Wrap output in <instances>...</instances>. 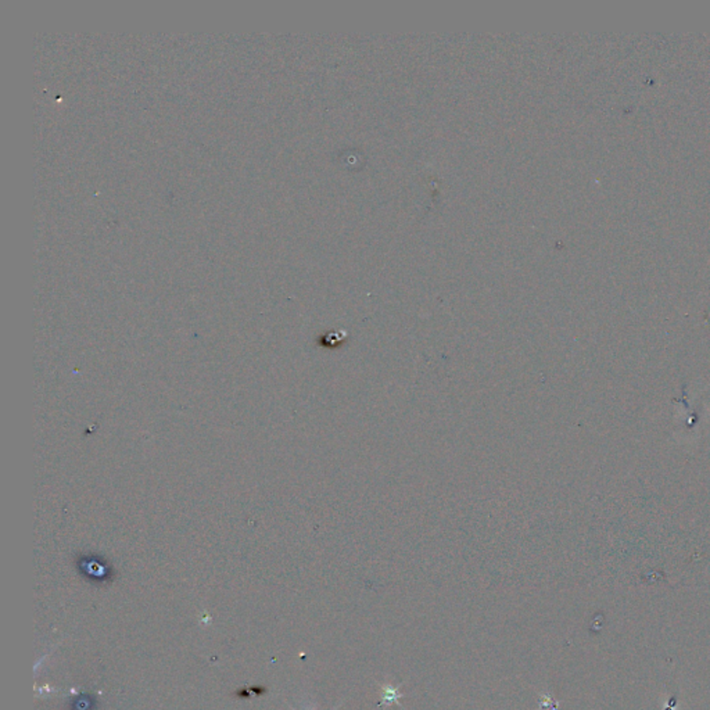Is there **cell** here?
<instances>
[{"label":"cell","instance_id":"obj_1","mask_svg":"<svg viewBox=\"0 0 710 710\" xmlns=\"http://www.w3.org/2000/svg\"><path fill=\"white\" fill-rule=\"evenodd\" d=\"M400 687L401 685L394 687V685L391 684H382V690H380V698H382V702H380L379 706L388 707L393 704L401 705L400 699L403 698L404 695L400 693Z\"/></svg>","mask_w":710,"mask_h":710},{"label":"cell","instance_id":"obj_2","mask_svg":"<svg viewBox=\"0 0 710 710\" xmlns=\"http://www.w3.org/2000/svg\"><path fill=\"white\" fill-rule=\"evenodd\" d=\"M339 706H340V705H336V706H334V709H332V710H336L337 707H339ZM293 710H296V709H293ZM307 710H313V707H310V709H307Z\"/></svg>","mask_w":710,"mask_h":710}]
</instances>
